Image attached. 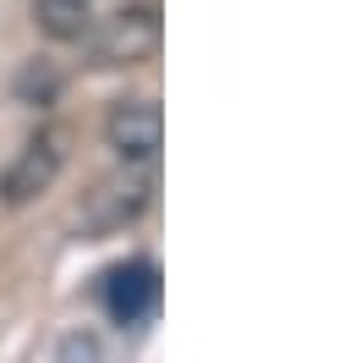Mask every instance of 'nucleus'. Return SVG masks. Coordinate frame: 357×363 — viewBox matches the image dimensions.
Masks as SVG:
<instances>
[{
  "label": "nucleus",
  "mask_w": 357,
  "mask_h": 363,
  "mask_svg": "<svg viewBox=\"0 0 357 363\" xmlns=\"http://www.w3.org/2000/svg\"><path fill=\"white\" fill-rule=\"evenodd\" d=\"M89 33H94V61L99 67H137V61H149L159 50V11L149 0H137V6L110 11Z\"/></svg>",
  "instance_id": "obj_1"
},
{
  "label": "nucleus",
  "mask_w": 357,
  "mask_h": 363,
  "mask_svg": "<svg viewBox=\"0 0 357 363\" xmlns=\"http://www.w3.org/2000/svg\"><path fill=\"white\" fill-rule=\"evenodd\" d=\"M159 264L154 259H127L105 275V308L115 325H149L159 314Z\"/></svg>",
  "instance_id": "obj_2"
},
{
  "label": "nucleus",
  "mask_w": 357,
  "mask_h": 363,
  "mask_svg": "<svg viewBox=\"0 0 357 363\" xmlns=\"http://www.w3.org/2000/svg\"><path fill=\"white\" fill-rule=\"evenodd\" d=\"M105 133H110V149L127 165H149L165 143V116H159L154 99H121L105 121Z\"/></svg>",
  "instance_id": "obj_3"
},
{
  "label": "nucleus",
  "mask_w": 357,
  "mask_h": 363,
  "mask_svg": "<svg viewBox=\"0 0 357 363\" xmlns=\"http://www.w3.org/2000/svg\"><path fill=\"white\" fill-rule=\"evenodd\" d=\"M61 160H67V155H61V138L39 133L23 155L11 160V171L0 177V199H6V204H28V199L50 193V182L61 177Z\"/></svg>",
  "instance_id": "obj_4"
},
{
  "label": "nucleus",
  "mask_w": 357,
  "mask_h": 363,
  "mask_svg": "<svg viewBox=\"0 0 357 363\" xmlns=\"http://www.w3.org/2000/svg\"><path fill=\"white\" fill-rule=\"evenodd\" d=\"M33 23L45 28L55 45H77L94 28V0H33Z\"/></svg>",
  "instance_id": "obj_5"
},
{
  "label": "nucleus",
  "mask_w": 357,
  "mask_h": 363,
  "mask_svg": "<svg viewBox=\"0 0 357 363\" xmlns=\"http://www.w3.org/2000/svg\"><path fill=\"white\" fill-rule=\"evenodd\" d=\"M17 94H23L28 105H55V94H61V72L50 67V61H28L23 77H17Z\"/></svg>",
  "instance_id": "obj_6"
}]
</instances>
